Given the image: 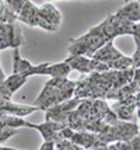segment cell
Masks as SVG:
<instances>
[{"label":"cell","instance_id":"obj_1","mask_svg":"<svg viewBox=\"0 0 140 150\" xmlns=\"http://www.w3.org/2000/svg\"><path fill=\"white\" fill-rule=\"evenodd\" d=\"M115 16L119 18L129 20L132 23L140 21V3H129L125 7H122Z\"/></svg>","mask_w":140,"mask_h":150},{"label":"cell","instance_id":"obj_2","mask_svg":"<svg viewBox=\"0 0 140 150\" xmlns=\"http://www.w3.org/2000/svg\"><path fill=\"white\" fill-rule=\"evenodd\" d=\"M27 81V76L24 73H14L13 76L4 80V87H6L10 94H13L15 90H18L21 86Z\"/></svg>","mask_w":140,"mask_h":150},{"label":"cell","instance_id":"obj_3","mask_svg":"<svg viewBox=\"0 0 140 150\" xmlns=\"http://www.w3.org/2000/svg\"><path fill=\"white\" fill-rule=\"evenodd\" d=\"M70 66L67 65L66 62L63 63H56V65H49L46 69V74H51L53 77H62L65 79L70 73Z\"/></svg>","mask_w":140,"mask_h":150},{"label":"cell","instance_id":"obj_4","mask_svg":"<svg viewBox=\"0 0 140 150\" xmlns=\"http://www.w3.org/2000/svg\"><path fill=\"white\" fill-rule=\"evenodd\" d=\"M28 1L30 0H6V4L14 14H18L21 11V8L25 6Z\"/></svg>","mask_w":140,"mask_h":150},{"label":"cell","instance_id":"obj_5","mask_svg":"<svg viewBox=\"0 0 140 150\" xmlns=\"http://www.w3.org/2000/svg\"><path fill=\"white\" fill-rule=\"evenodd\" d=\"M132 35L134 37V41H136V45H137V51L136 53L133 55V63L140 58V24H134V28H133V33Z\"/></svg>","mask_w":140,"mask_h":150},{"label":"cell","instance_id":"obj_6","mask_svg":"<svg viewBox=\"0 0 140 150\" xmlns=\"http://www.w3.org/2000/svg\"><path fill=\"white\" fill-rule=\"evenodd\" d=\"M55 147H56V144H55L53 142L45 140V142H44V144L41 146V149H39V150H55Z\"/></svg>","mask_w":140,"mask_h":150}]
</instances>
